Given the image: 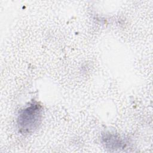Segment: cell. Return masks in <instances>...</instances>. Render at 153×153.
<instances>
[{"label": "cell", "mask_w": 153, "mask_h": 153, "mask_svg": "<svg viewBox=\"0 0 153 153\" xmlns=\"http://www.w3.org/2000/svg\"><path fill=\"white\" fill-rule=\"evenodd\" d=\"M42 115V106L36 102L30 103L28 106L22 109L17 120L20 133L26 134L33 131L40 124Z\"/></svg>", "instance_id": "obj_1"}, {"label": "cell", "mask_w": 153, "mask_h": 153, "mask_svg": "<svg viewBox=\"0 0 153 153\" xmlns=\"http://www.w3.org/2000/svg\"><path fill=\"white\" fill-rule=\"evenodd\" d=\"M102 139L106 146L109 148L115 149L121 148L123 143L122 139L119 136L111 133H105Z\"/></svg>", "instance_id": "obj_2"}]
</instances>
